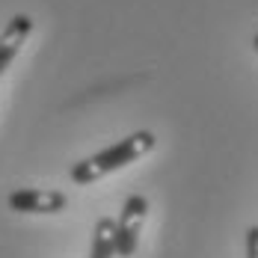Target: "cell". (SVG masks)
Here are the masks:
<instances>
[{
    "label": "cell",
    "mask_w": 258,
    "mask_h": 258,
    "mask_svg": "<svg viewBox=\"0 0 258 258\" xmlns=\"http://www.w3.org/2000/svg\"><path fill=\"white\" fill-rule=\"evenodd\" d=\"M155 146H157V137L152 134V131H137V134H131V137H125V140H119L116 146L104 149V152H98V155L78 160V163L72 166L69 175H72V181L80 184V187L95 184V181L104 178V175L119 172V169H125L128 163L140 160V157H146Z\"/></svg>",
    "instance_id": "6da1fadb"
},
{
    "label": "cell",
    "mask_w": 258,
    "mask_h": 258,
    "mask_svg": "<svg viewBox=\"0 0 258 258\" xmlns=\"http://www.w3.org/2000/svg\"><path fill=\"white\" fill-rule=\"evenodd\" d=\"M146 217H149V199L146 196H128L122 214L116 220V255L119 258H134L137 255V246H140V234L146 226Z\"/></svg>",
    "instance_id": "7a4b0ae2"
},
{
    "label": "cell",
    "mask_w": 258,
    "mask_h": 258,
    "mask_svg": "<svg viewBox=\"0 0 258 258\" xmlns=\"http://www.w3.org/2000/svg\"><path fill=\"white\" fill-rule=\"evenodd\" d=\"M6 205L15 214H59L69 208V196L62 190H45V187H27L6 196Z\"/></svg>",
    "instance_id": "3957f363"
},
{
    "label": "cell",
    "mask_w": 258,
    "mask_h": 258,
    "mask_svg": "<svg viewBox=\"0 0 258 258\" xmlns=\"http://www.w3.org/2000/svg\"><path fill=\"white\" fill-rule=\"evenodd\" d=\"M33 33V18L30 15H12L6 30L0 33V78L6 75V69L15 62L18 51L24 48V42Z\"/></svg>",
    "instance_id": "277c9868"
},
{
    "label": "cell",
    "mask_w": 258,
    "mask_h": 258,
    "mask_svg": "<svg viewBox=\"0 0 258 258\" xmlns=\"http://www.w3.org/2000/svg\"><path fill=\"white\" fill-rule=\"evenodd\" d=\"M89 258H116V220L101 217V220L95 223Z\"/></svg>",
    "instance_id": "5b68a950"
},
{
    "label": "cell",
    "mask_w": 258,
    "mask_h": 258,
    "mask_svg": "<svg viewBox=\"0 0 258 258\" xmlns=\"http://www.w3.org/2000/svg\"><path fill=\"white\" fill-rule=\"evenodd\" d=\"M246 258H258V226L246 229Z\"/></svg>",
    "instance_id": "8992f818"
},
{
    "label": "cell",
    "mask_w": 258,
    "mask_h": 258,
    "mask_svg": "<svg viewBox=\"0 0 258 258\" xmlns=\"http://www.w3.org/2000/svg\"><path fill=\"white\" fill-rule=\"evenodd\" d=\"M252 45H255V51H258V33H255V39H252Z\"/></svg>",
    "instance_id": "52a82bcc"
}]
</instances>
